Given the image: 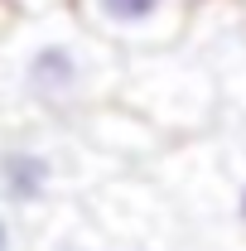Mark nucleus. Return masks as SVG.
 Listing matches in <instances>:
<instances>
[{"label": "nucleus", "instance_id": "1", "mask_svg": "<svg viewBox=\"0 0 246 251\" xmlns=\"http://www.w3.org/2000/svg\"><path fill=\"white\" fill-rule=\"evenodd\" d=\"M10 77L25 101L44 111H68V106H87L92 97H101V87H111L116 58H111V44L97 39L77 15L34 20L15 39Z\"/></svg>", "mask_w": 246, "mask_h": 251}, {"label": "nucleus", "instance_id": "2", "mask_svg": "<svg viewBox=\"0 0 246 251\" xmlns=\"http://www.w3.org/2000/svg\"><path fill=\"white\" fill-rule=\"evenodd\" d=\"M188 0H73V15L111 49H169L184 34Z\"/></svg>", "mask_w": 246, "mask_h": 251}, {"label": "nucleus", "instance_id": "3", "mask_svg": "<svg viewBox=\"0 0 246 251\" xmlns=\"http://www.w3.org/2000/svg\"><path fill=\"white\" fill-rule=\"evenodd\" d=\"M58 184V164L34 150V145H10L0 150V198L15 208H39Z\"/></svg>", "mask_w": 246, "mask_h": 251}, {"label": "nucleus", "instance_id": "4", "mask_svg": "<svg viewBox=\"0 0 246 251\" xmlns=\"http://www.w3.org/2000/svg\"><path fill=\"white\" fill-rule=\"evenodd\" d=\"M0 251H20V232H15V222H10L5 208H0Z\"/></svg>", "mask_w": 246, "mask_h": 251}, {"label": "nucleus", "instance_id": "5", "mask_svg": "<svg viewBox=\"0 0 246 251\" xmlns=\"http://www.w3.org/2000/svg\"><path fill=\"white\" fill-rule=\"evenodd\" d=\"M15 15H20V10H15V0H0V34H10Z\"/></svg>", "mask_w": 246, "mask_h": 251}, {"label": "nucleus", "instance_id": "6", "mask_svg": "<svg viewBox=\"0 0 246 251\" xmlns=\"http://www.w3.org/2000/svg\"><path fill=\"white\" fill-rule=\"evenodd\" d=\"M237 222L246 227V179H242V188H237Z\"/></svg>", "mask_w": 246, "mask_h": 251}, {"label": "nucleus", "instance_id": "7", "mask_svg": "<svg viewBox=\"0 0 246 251\" xmlns=\"http://www.w3.org/2000/svg\"><path fill=\"white\" fill-rule=\"evenodd\" d=\"M58 251H97V247H87V242H73V237H68V242H63Z\"/></svg>", "mask_w": 246, "mask_h": 251}, {"label": "nucleus", "instance_id": "8", "mask_svg": "<svg viewBox=\"0 0 246 251\" xmlns=\"http://www.w3.org/2000/svg\"><path fill=\"white\" fill-rule=\"evenodd\" d=\"M188 5H198V0H188Z\"/></svg>", "mask_w": 246, "mask_h": 251}, {"label": "nucleus", "instance_id": "9", "mask_svg": "<svg viewBox=\"0 0 246 251\" xmlns=\"http://www.w3.org/2000/svg\"><path fill=\"white\" fill-rule=\"evenodd\" d=\"M135 251H145V247H135Z\"/></svg>", "mask_w": 246, "mask_h": 251}]
</instances>
